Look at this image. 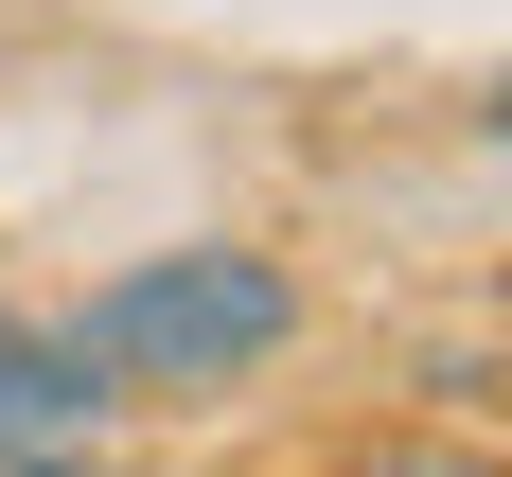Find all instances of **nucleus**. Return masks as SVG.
<instances>
[{"instance_id":"obj_1","label":"nucleus","mask_w":512,"mask_h":477,"mask_svg":"<svg viewBox=\"0 0 512 477\" xmlns=\"http://www.w3.org/2000/svg\"><path fill=\"white\" fill-rule=\"evenodd\" d=\"M301 336V283L265 248H159L124 265V283H89V318H71V354H89V389L124 407V389H230V371H265Z\"/></svg>"},{"instance_id":"obj_2","label":"nucleus","mask_w":512,"mask_h":477,"mask_svg":"<svg viewBox=\"0 0 512 477\" xmlns=\"http://www.w3.org/2000/svg\"><path fill=\"white\" fill-rule=\"evenodd\" d=\"M89 354L71 336H36V318H0V460H53V442H89Z\"/></svg>"},{"instance_id":"obj_3","label":"nucleus","mask_w":512,"mask_h":477,"mask_svg":"<svg viewBox=\"0 0 512 477\" xmlns=\"http://www.w3.org/2000/svg\"><path fill=\"white\" fill-rule=\"evenodd\" d=\"M318 477H512V460H477V442H424V424H407V442H354V460H318Z\"/></svg>"},{"instance_id":"obj_4","label":"nucleus","mask_w":512,"mask_h":477,"mask_svg":"<svg viewBox=\"0 0 512 477\" xmlns=\"http://www.w3.org/2000/svg\"><path fill=\"white\" fill-rule=\"evenodd\" d=\"M0 477H106V460H71V442H53V460H0Z\"/></svg>"},{"instance_id":"obj_5","label":"nucleus","mask_w":512,"mask_h":477,"mask_svg":"<svg viewBox=\"0 0 512 477\" xmlns=\"http://www.w3.org/2000/svg\"><path fill=\"white\" fill-rule=\"evenodd\" d=\"M495 142H512V71H495Z\"/></svg>"}]
</instances>
